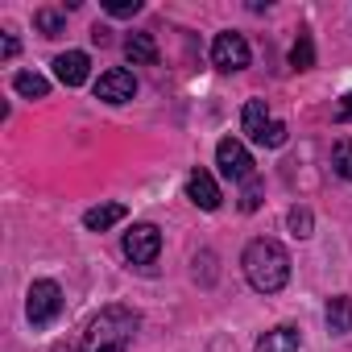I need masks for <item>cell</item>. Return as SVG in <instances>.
Masks as SVG:
<instances>
[{"instance_id":"d6986e66","label":"cell","mask_w":352,"mask_h":352,"mask_svg":"<svg viewBox=\"0 0 352 352\" xmlns=\"http://www.w3.org/2000/svg\"><path fill=\"white\" fill-rule=\"evenodd\" d=\"M286 224H290V232H294L298 241H307V236L315 232V216H311V208H290Z\"/></svg>"},{"instance_id":"5b68a950","label":"cell","mask_w":352,"mask_h":352,"mask_svg":"<svg viewBox=\"0 0 352 352\" xmlns=\"http://www.w3.org/2000/svg\"><path fill=\"white\" fill-rule=\"evenodd\" d=\"M216 166H220L224 179H232V183H253V179H257L253 153H249V145L236 141V137H224V141L216 145Z\"/></svg>"},{"instance_id":"8fae6325","label":"cell","mask_w":352,"mask_h":352,"mask_svg":"<svg viewBox=\"0 0 352 352\" xmlns=\"http://www.w3.org/2000/svg\"><path fill=\"white\" fill-rule=\"evenodd\" d=\"M270 124H274V116H270L265 100H249V104L241 108V133H245L253 145H261V137H265Z\"/></svg>"},{"instance_id":"603a6c76","label":"cell","mask_w":352,"mask_h":352,"mask_svg":"<svg viewBox=\"0 0 352 352\" xmlns=\"http://www.w3.org/2000/svg\"><path fill=\"white\" fill-rule=\"evenodd\" d=\"M336 120H340V124H352V91L340 96V104H336Z\"/></svg>"},{"instance_id":"6da1fadb","label":"cell","mask_w":352,"mask_h":352,"mask_svg":"<svg viewBox=\"0 0 352 352\" xmlns=\"http://www.w3.org/2000/svg\"><path fill=\"white\" fill-rule=\"evenodd\" d=\"M241 270H245V278L257 294H278L290 282V253L274 236H257V241L245 245Z\"/></svg>"},{"instance_id":"4fadbf2b","label":"cell","mask_w":352,"mask_h":352,"mask_svg":"<svg viewBox=\"0 0 352 352\" xmlns=\"http://www.w3.org/2000/svg\"><path fill=\"white\" fill-rule=\"evenodd\" d=\"M323 319H327V331H331V336H348V331H352V298H348V294L327 298Z\"/></svg>"},{"instance_id":"ffe728a7","label":"cell","mask_w":352,"mask_h":352,"mask_svg":"<svg viewBox=\"0 0 352 352\" xmlns=\"http://www.w3.org/2000/svg\"><path fill=\"white\" fill-rule=\"evenodd\" d=\"M104 13H108V17H137V13H141V0H108Z\"/></svg>"},{"instance_id":"e0dca14e","label":"cell","mask_w":352,"mask_h":352,"mask_svg":"<svg viewBox=\"0 0 352 352\" xmlns=\"http://www.w3.org/2000/svg\"><path fill=\"white\" fill-rule=\"evenodd\" d=\"M290 67H294V71H311V67H315V42H311L307 30H298L294 46H290Z\"/></svg>"},{"instance_id":"ac0fdd59","label":"cell","mask_w":352,"mask_h":352,"mask_svg":"<svg viewBox=\"0 0 352 352\" xmlns=\"http://www.w3.org/2000/svg\"><path fill=\"white\" fill-rule=\"evenodd\" d=\"M331 170L340 174L344 183H352V137H340L331 145Z\"/></svg>"},{"instance_id":"cb8c5ba5","label":"cell","mask_w":352,"mask_h":352,"mask_svg":"<svg viewBox=\"0 0 352 352\" xmlns=\"http://www.w3.org/2000/svg\"><path fill=\"white\" fill-rule=\"evenodd\" d=\"M0 54H5V58L17 54V38H13V34H5V42H0Z\"/></svg>"},{"instance_id":"8992f818","label":"cell","mask_w":352,"mask_h":352,"mask_svg":"<svg viewBox=\"0 0 352 352\" xmlns=\"http://www.w3.org/2000/svg\"><path fill=\"white\" fill-rule=\"evenodd\" d=\"M249 58H253V50H249V42H245L241 34H232V30L216 34V42H212V63H216V71H245Z\"/></svg>"},{"instance_id":"30bf717a","label":"cell","mask_w":352,"mask_h":352,"mask_svg":"<svg viewBox=\"0 0 352 352\" xmlns=\"http://www.w3.org/2000/svg\"><path fill=\"white\" fill-rule=\"evenodd\" d=\"M298 348H302V331H298L294 323H278V327H270V331L257 340L253 352H298Z\"/></svg>"},{"instance_id":"52a82bcc","label":"cell","mask_w":352,"mask_h":352,"mask_svg":"<svg viewBox=\"0 0 352 352\" xmlns=\"http://www.w3.org/2000/svg\"><path fill=\"white\" fill-rule=\"evenodd\" d=\"M133 96H137V79L124 67H112L96 79V100H104V104H129Z\"/></svg>"},{"instance_id":"9a60e30c","label":"cell","mask_w":352,"mask_h":352,"mask_svg":"<svg viewBox=\"0 0 352 352\" xmlns=\"http://www.w3.org/2000/svg\"><path fill=\"white\" fill-rule=\"evenodd\" d=\"M13 91L25 96V100H46V96H50V83H46V75H38V71H17V75H13Z\"/></svg>"},{"instance_id":"277c9868","label":"cell","mask_w":352,"mask_h":352,"mask_svg":"<svg viewBox=\"0 0 352 352\" xmlns=\"http://www.w3.org/2000/svg\"><path fill=\"white\" fill-rule=\"evenodd\" d=\"M58 315H63V290H58V282L38 278V282L30 286V294H25V319H30L34 327H46V323H54Z\"/></svg>"},{"instance_id":"3957f363","label":"cell","mask_w":352,"mask_h":352,"mask_svg":"<svg viewBox=\"0 0 352 352\" xmlns=\"http://www.w3.org/2000/svg\"><path fill=\"white\" fill-rule=\"evenodd\" d=\"M124 257H129V265H137V270H149L153 261H157V253H162V228L157 224H149V220H141V224H133L129 232H124Z\"/></svg>"},{"instance_id":"ba28073f","label":"cell","mask_w":352,"mask_h":352,"mask_svg":"<svg viewBox=\"0 0 352 352\" xmlns=\"http://www.w3.org/2000/svg\"><path fill=\"white\" fill-rule=\"evenodd\" d=\"M187 199H191L199 212H216V208H220V199H224V195H220V183L212 179L204 166H195V170L187 174Z\"/></svg>"},{"instance_id":"7a4b0ae2","label":"cell","mask_w":352,"mask_h":352,"mask_svg":"<svg viewBox=\"0 0 352 352\" xmlns=\"http://www.w3.org/2000/svg\"><path fill=\"white\" fill-rule=\"evenodd\" d=\"M141 327V315L124 302H108L83 331V344L79 352H129L133 336Z\"/></svg>"},{"instance_id":"7c38bea8","label":"cell","mask_w":352,"mask_h":352,"mask_svg":"<svg viewBox=\"0 0 352 352\" xmlns=\"http://www.w3.org/2000/svg\"><path fill=\"white\" fill-rule=\"evenodd\" d=\"M124 216H129L124 204H96V208L83 212V228H87V232H108V228L120 224Z\"/></svg>"},{"instance_id":"5bb4252c","label":"cell","mask_w":352,"mask_h":352,"mask_svg":"<svg viewBox=\"0 0 352 352\" xmlns=\"http://www.w3.org/2000/svg\"><path fill=\"white\" fill-rule=\"evenodd\" d=\"M124 58H129L133 67H153V63H157V42H153V34H129Z\"/></svg>"},{"instance_id":"7402d4cb","label":"cell","mask_w":352,"mask_h":352,"mask_svg":"<svg viewBox=\"0 0 352 352\" xmlns=\"http://www.w3.org/2000/svg\"><path fill=\"white\" fill-rule=\"evenodd\" d=\"M261 145H265V149H278V145H286V124H282V120H274V124L265 129Z\"/></svg>"},{"instance_id":"44dd1931","label":"cell","mask_w":352,"mask_h":352,"mask_svg":"<svg viewBox=\"0 0 352 352\" xmlns=\"http://www.w3.org/2000/svg\"><path fill=\"white\" fill-rule=\"evenodd\" d=\"M261 208V183H245V195H241V212H257Z\"/></svg>"},{"instance_id":"2e32d148","label":"cell","mask_w":352,"mask_h":352,"mask_svg":"<svg viewBox=\"0 0 352 352\" xmlns=\"http://www.w3.org/2000/svg\"><path fill=\"white\" fill-rule=\"evenodd\" d=\"M34 30L42 38H58V34H67V13L63 9H38L34 13Z\"/></svg>"},{"instance_id":"9c48e42d","label":"cell","mask_w":352,"mask_h":352,"mask_svg":"<svg viewBox=\"0 0 352 352\" xmlns=\"http://www.w3.org/2000/svg\"><path fill=\"white\" fill-rule=\"evenodd\" d=\"M87 75H91V58H87L83 50H67V54L54 58V79H58L63 87H83Z\"/></svg>"}]
</instances>
